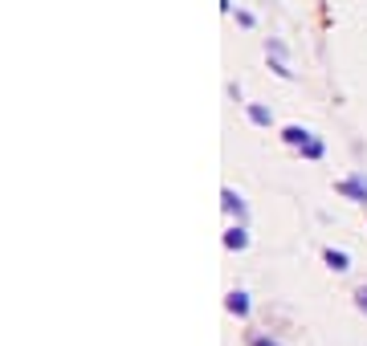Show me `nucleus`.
<instances>
[{"label":"nucleus","instance_id":"nucleus-1","mask_svg":"<svg viewBox=\"0 0 367 346\" xmlns=\"http://www.w3.org/2000/svg\"><path fill=\"white\" fill-rule=\"evenodd\" d=\"M335 187H339L347 200H355V204H367V180L359 175V171H355V175H347V180H339Z\"/></svg>","mask_w":367,"mask_h":346},{"label":"nucleus","instance_id":"nucleus-2","mask_svg":"<svg viewBox=\"0 0 367 346\" xmlns=\"http://www.w3.org/2000/svg\"><path fill=\"white\" fill-rule=\"evenodd\" d=\"M224 249H229V253H241V249H249V229H245L241 220H237L233 229H224Z\"/></svg>","mask_w":367,"mask_h":346},{"label":"nucleus","instance_id":"nucleus-3","mask_svg":"<svg viewBox=\"0 0 367 346\" xmlns=\"http://www.w3.org/2000/svg\"><path fill=\"white\" fill-rule=\"evenodd\" d=\"M220 204H224V212H229V216H237V220H241V224H245V216H249V208H245V200H241V196H237V192H233V187H224V192H220Z\"/></svg>","mask_w":367,"mask_h":346},{"label":"nucleus","instance_id":"nucleus-4","mask_svg":"<svg viewBox=\"0 0 367 346\" xmlns=\"http://www.w3.org/2000/svg\"><path fill=\"white\" fill-rule=\"evenodd\" d=\"M224 310L237 314V318H245V314H249V294H245V289H233V294L224 298Z\"/></svg>","mask_w":367,"mask_h":346},{"label":"nucleus","instance_id":"nucleus-5","mask_svg":"<svg viewBox=\"0 0 367 346\" xmlns=\"http://www.w3.org/2000/svg\"><path fill=\"white\" fill-rule=\"evenodd\" d=\"M249 122L253 127H273V110L261 106V102H249Z\"/></svg>","mask_w":367,"mask_h":346},{"label":"nucleus","instance_id":"nucleus-6","mask_svg":"<svg viewBox=\"0 0 367 346\" xmlns=\"http://www.w3.org/2000/svg\"><path fill=\"white\" fill-rule=\"evenodd\" d=\"M322 261H326L335 273H347V269H351V257L343 253V249H326V253H322Z\"/></svg>","mask_w":367,"mask_h":346},{"label":"nucleus","instance_id":"nucleus-7","mask_svg":"<svg viewBox=\"0 0 367 346\" xmlns=\"http://www.w3.org/2000/svg\"><path fill=\"white\" fill-rule=\"evenodd\" d=\"M298 155H302V159H322V155H326V147H322V138L310 135L302 147H298Z\"/></svg>","mask_w":367,"mask_h":346},{"label":"nucleus","instance_id":"nucleus-8","mask_svg":"<svg viewBox=\"0 0 367 346\" xmlns=\"http://www.w3.org/2000/svg\"><path fill=\"white\" fill-rule=\"evenodd\" d=\"M282 138H286L294 151H298V147H302V143L310 138V131H306V127H286V131H282Z\"/></svg>","mask_w":367,"mask_h":346},{"label":"nucleus","instance_id":"nucleus-9","mask_svg":"<svg viewBox=\"0 0 367 346\" xmlns=\"http://www.w3.org/2000/svg\"><path fill=\"white\" fill-rule=\"evenodd\" d=\"M269 69H273L278 78H286V82H290V78H294V69L286 66V57H269Z\"/></svg>","mask_w":367,"mask_h":346},{"label":"nucleus","instance_id":"nucleus-10","mask_svg":"<svg viewBox=\"0 0 367 346\" xmlns=\"http://www.w3.org/2000/svg\"><path fill=\"white\" fill-rule=\"evenodd\" d=\"M266 53H269V57H286V45H282V41H273V37H269V41H266Z\"/></svg>","mask_w":367,"mask_h":346},{"label":"nucleus","instance_id":"nucleus-11","mask_svg":"<svg viewBox=\"0 0 367 346\" xmlns=\"http://www.w3.org/2000/svg\"><path fill=\"white\" fill-rule=\"evenodd\" d=\"M249 346H282L278 338H266V334H249Z\"/></svg>","mask_w":367,"mask_h":346},{"label":"nucleus","instance_id":"nucleus-12","mask_svg":"<svg viewBox=\"0 0 367 346\" xmlns=\"http://www.w3.org/2000/svg\"><path fill=\"white\" fill-rule=\"evenodd\" d=\"M355 305H359V314H367V285L355 289Z\"/></svg>","mask_w":367,"mask_h":346},{"label":"nucleus","instance_id":"nucleus-13","mask_svg":"<svg viewBox=\"0 0 367 346\" xmlns=\"http://www.w3.org/2000/svg\"><path fill=\"white\" fill-rule=\"evenodd\" d=\"M237 24H241V29H253V24H257V17H253V13H237Z\"/></svg>","mask_w":367,"mask_h":346}]
</instances>
